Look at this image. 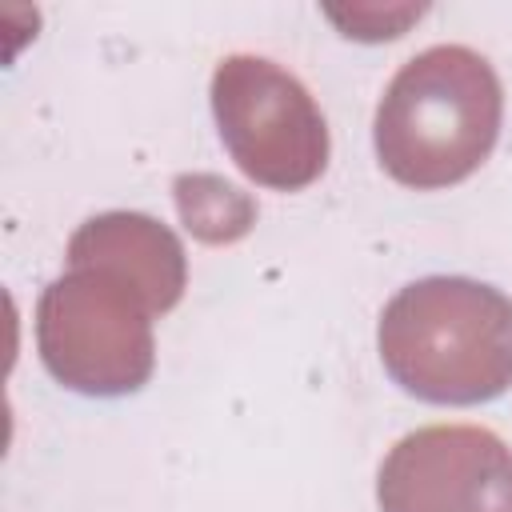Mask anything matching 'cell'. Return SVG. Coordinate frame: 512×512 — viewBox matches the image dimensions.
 <instances>
[{
	"mask_svg": "<svg viewBox=\"0 0 512 512\" xmlns=\"http://www.w3.org/2000/svg\"><path fill=\"white\" fill-rule=\"evenodd\" d=\"M388 376L428 404H484L512 388V300L468 276H428L380 312Z\"/></svg>",
	"mask_w": 512,
	"mask_h": 512,
	"instance_id": "6da1fadb",
	"label": "cell"
},
{
	"mask_svg": "<svg viewBox=\"0 0 512 512\" xmlns=\"http://www.w3.org/2000/svg\"><path fill=\"white\" fill-rule=\"evenodd\" d=\"M504 92L492 64L464 44L412 56L380 96L376 156L404 188L468 180L500 136Z\"/></svg>",
	"mask_w": 512,
	"mask_h": 512,
	"instance_id": "7a4b0ae2",
	"label": "cell"
},
{
	"mask_svg": "<svg viewBox=\"0 0 512 512\" xmlns=\"http://www.w3.org/2000/svg\"><path fill=\"white\" fill-rule=\"evenodd\" d=\"M36 348L64 388L124 396L152 376V312L112 276L68 268L36 304Z\"/></svg>",
	"mask_w": 512,
	"mask_h": 512,
	"instance_id": "3957f363",
	"label": "cell"
},
{
	"mask_svg": "<svg viewBox=\"0 0 512 512\" xmlns=\"http://www.w3.org/2000/svg\"><path fill=\"white\" fill-rule=\"evenodd\" d=\"M212 112L240 172L264 188H308L328 164V124L308 88L264 56H224Z\"/></svg>",
	"mask_w": 512,
	"mask_h": 512,
	"instance_id": "277c9868",
	"label": "cell"
},
{
	"mask_svg": "<svg viewBox=\"0 0 512 512\" xmlns=\"http://www.w3.org/2000/svg\"><path fill=\"white\" fill-rule=\"evenodd\" d=\"M380 512H512V448L476 424L416 428L380 464Z\"/></svg>",
	"mask_w": 512,
	"mask_h": 512,
	"instance_id": "5b68a950",
	"label": "cell"
},
{
	"mask_svg": "<svg viewBox=\"0 0 512 512\" xmlns=\"http://www.w3.org/2000/svg\"><path fill=\"white\" fill-rule=\"evenodd\" d=\"M68 268H92L132 288L148 312H168L184 296V248L144 212H104L76 228L68 240Z\"/></svg>",
	"mask_w": 512,
	"mask_h": 512,
	"instance_id": "8992f818",
	"label": "cell"
},
{
	"mask_svg": "<svg viewBox=\"0 0 512 512\" xmlns=\"http://www.w3.org/2000/svg\"><path fill=\"white\" fill-rule=\"evenodd\" d=\"M176 204H180L184 224L208 244L236 240L252 224V200L216 176H180L176 180Z\"/></svg>",
	"mask_w": 512,
	"mask_h": 512,
	"instance_id": "52a82bcc",
	"label": "cell"
}]
</instances>
